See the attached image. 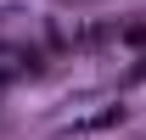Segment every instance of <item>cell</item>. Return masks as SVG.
Listing matches in <instances>:
<instances>
[{
  "mask_svg": "<svg viewBox=\"0 0 146 140\" xmlns=\"http://www.w3.org/2000/svg\"><path fill=\"white\" fill-rule=\"evenodd\" d=\"M112 123H124V106H107V112L79 118V123H73V135H96V129H112Z\"/></svg>",
  "mask_w": 146,
  "mask_h": 140,
  "instance_id": "obj_1",
  "label": "cell"
}]
</instances>
